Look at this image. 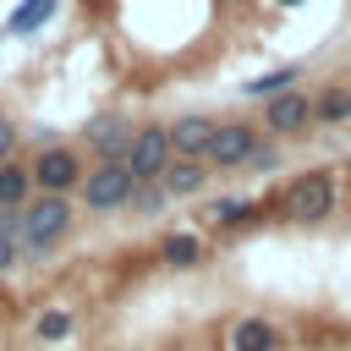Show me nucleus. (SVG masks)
Here are the masks:
<instances>
[{
  "instance_id": "nucleus-23",
  "label": "nucleus",
  "mask_w": 351,
  "mask_h": 351,
  "mask_svg": "<svg viewBox=\"0 0 351 351\" xmlns=\"http://www.w3.org/2000/svg\"><path fill=\"white\" fill-rule=\"evenodd\" d=\"M274 5H285V11H296V5H307V0H274Z\"/></svg>"
},
{
  "instance_id": "nucleus-4",
  "label": "nucleus",
  "mask_w": 351,
  "mask_h": 351,
  "mask_svg": "<svg viewBox=\"0 0 351 351\" xmlns=\"http://www.w3.org/2000/svg\"><path fill=\"white\" fill-rule=\"evenodd\" d=\"M27 170H33V186H38V192H55V197H71V192L82 186V176H88V165H82V148H71V143H55V137L33 148Z\"/></svg>"
},
{
  "instance_id": "nucleus-3",
  "label": "nucleus",
  "mask_w": 351,
  "mask_h": 351,
  "mask_svg": "<svg viewBox=\"0 0 351 351\" xmlns=\"http://www.w3.org/2000/svg\"><path fill=\"white\" fill-rule=\"evenodd\" d=\"M132 170L121 165V159H93L88 165V176H82V186L71 192L77 197V208L82 214H121L126 208V197H132Z\"/></svg>"
},
{
  "instance_id": "nucleus-22",
  "label": "nucleus",
  "mask_w": 351,
  "mask_h": 351,
  "mask_svg": "<svg viewBox=\"0 0 351 351\" xmlns=\"http://www.w3.org/2000/svg\"><path fill=\"white\" fill-rule=\"evenodd\" d=\"M16 143H22V126H16L11 115H0V165L16 159Z\"/></svg>"
},
{
  "instance_id": "nucleus-10",
  "label": "nucleus",
  "mask_w": 351,
  "mask_h": 351,
  "mask_svg": "<svg viewBox=\"0 0 351 351\" xmlns=\"http://www.w3.org/2000/svg\"><path fill=\"white\" fill-rule=\"evenodd\" d=\"M280 346H285V335H280V324L263 318V313H241V318H230V329H225V351H280Z\"/></svg>"
},
{
  "instance_id": "nucleus-6",
  "label": "nucleus",
  "mask_w": 351,
  "mask_h": 351,
  "mask_svg": "<svg viewBox=\"0 0 351 351\" xmlns=\"http://www.w3.org/2000/svg\"><path fill=\"white\" fill-rule=\"evenodd\" d=\"M121 165L132 170V181H159V170L170 165V121H137Z\"/></svg>"
},
{
  "instance_id": "nucleus-13",
  "label": "nucleus",
  "mask_w": 351,
  "mask_h": 351,
  "mask_svg": "<svg viewBox=\"0 0 351 351\" xmlns=\"http://www.w3.org/2000/svg\"><path fill=\"white\" fill-rule=\"evenodd\" d=\"M203 252H208V247H203V236H197V230H170V236H159V247H154V258H159L165 269H181V274H186V269H197V263H203Z\"/></svg>"
},
{
  "instance_id": "nucleus-16",
  "label": "nucleus",
  "mask_w": 351,
  "mask_h": 351,
  "mask_svg": "<svg viewBox=\"0 0 351 351\" xmlns=\"http://www.w3.org/2000/svg\"><path fill=\"white\" fill-rule=\"evenodd\" d=\"M33 192H38V186H33L27 159H5V165H0V208H22Z\"/></svg>"
},
{
  "instance_id": "nucleus-2",
  "label": "nucleus",
  "mask_w": 351,
  "mask_h": 351,
  "mask_svg": "<svg viewBox=\"0 0 351 351\" xmlns=\"http://www.w3.org/2000/svg\"><path fill=\"white\" fill-rule=\"evenodd\" d=\"M280 219L285 225H324L335 208H340V176L335 170H302V176H291L285 186H280Z\"/></svg>"
},
{
  "instance_id": "nucleus-8",
  "label": "nucleus",
  "mask_w": 351,
  "mask_h": 351,
  "mask_svg": "<svg viewBox=\"0 0 351 351\" xmlns=\"http://www.w3.org/2000/svg\"><path fill=\"white\" fill-rule=\"evenodd\" d=\"M132 115H121V110H104V115H93L88 126H82V143H88V154L93 159H126V148H132Z\"/></svg>"
},
{
  "instance_id": "nucleus-17",
  "label": "nucleus",
  "mask_w": 351,
  "mask_h": 351,
  "mask_svg": "<svg viewBox=\"0 0 351 351\" xmlns=\"http://www.w3.org/2000/svg\"><path fill=\"white\" fill-rule=\"evenodd\" d=\"M296 82H302V66H274V71L247 77V82H241V93L263 104V99H274V93H285V88H296Z\"/></svg>"
},
{
  "instance_id": "nucleus-7",
  "label": "nucleus",
  "mask_w": 351,
  "mask_h": 351,
  "mask_svg": "<svg viewBox=\"0 0 351 351\" xmlns=\"http://www.w3.org/2000/svg\"><path fill=\"white\" fill-rule=\"evenodd\" d=\"M258 137H263V126L258 121H219L214 126V143H208V170L214 176H225V170H241L247 165V154L258 148Z\"/></svg>"
},
{
  "instance_id": "nucleus-21",
  "label": "nucleus",
  "mask_w": 351,
  "mask_h": 351,
  "mask_svg": "<svg viewBox=\"0 0 351 351\" xmlns=\"http://www.w3.org/2000/svg\"><path fill=\"white\" fill-rule=\"evenodd\" d=\"M280 165H285V154H280V143H274V137H258V148L247 154V165H241V170H247V176H274Z\"/></svg>"
},
{
  "instance_id": "nucleus-20",
  "label": "nucleus",
  "mask_w": 351,
  "mask_h": 351,
  "mask_svg": "<svg viewBox=\"0 0 351 351\" xmlns=\"http://www.w3.org/2000/svg\"><path fill=\"white\" fill-rule=\"evenodd\" d=\"M165 203H170V192H165V186H159V181H137V186H132V197H126V208H121V214H132V219H154V214H159V208H165Z\"/></svg>"
},
{
  "instance_id": "nucleus-19",
  "label": "nucleus",
  "mask_w": 351,
  "mask_h": 351,
  "mask_svg": "<svg viewBox=\"0 0 351 351\" xmlns=\"http://www.w3.org/2000/svg\"><path fill=\"white\" fill-rule=\"evenodd\" d=\"M16 230H22V208H0V274L22 269V241H16Z\"/></svg>"
},
{
  "instance_id": "nucleus-12",
  "label": "nucleus",
  "mask_w": 351,
  "mask_h": 351,
  "mask_svg": "<svg viewBox=\"0 0 351 351\" xmlns=\"http://www.w3.org/2000/svg\"><path fill=\"white\" fill-rule=\"evenodd\" d=\"M313 126H351V77H329L313 88Z\"/></svg>"
},
{
  "instance_id": "nucleus-5",
  "label": "nucleus",
  "mask_w": 351,
  "mask_h": 351,
  "mask_svg": "<svg viewBox=\"0 0 351 351\" xmlns=\"http://www.w3.org/2000/svg\"><path fill=\"white\" fill-rule=\"evenodd\" d=\"M263 137L274 143H296V137H313V88H285L274 99H263Z\"/></svg>"
},
{
  "instance_id": "nucleus-9",
  "label": "nucleus",
  "mask_w": 351,
  "mask_h": 351,
  "mask_svg": "<svg viewBox=\"0 0 351 351\" xmlns=\"http://www.w3.org/2000/svg\"><path fill=\"white\" fill-rule=\"evenodd\" d=\"M208 181H214L208 159H176V154H170V165L159 170V186L170 192V203H192V197H203Z\"/></svg>"
},
{
  "instance_id": "nucleus-1",
  "label": "nucleus",
  "mask_w": 351,
  "mask_h": 351,
  "mask_svg": "<svg viewBox=\"0 0 351 351\" xmlns=\"http://www.w3.org/2000/svg\"><path fill=\"white\" fill-rule=\"evenodd\" d=\"M77 197H55V192H33L27 203H22V230H16V241H22V263H49L55 258V247L77 230Z\"/></svg>"
},
{
  "instance_id": "nucleus-24",
  "label": "nucleus",
  "mask_w": 351,
  "mask_h": 351,
  "mask_svg": "<svg viewBox=\"0 0 351 351\" xmlns=\"http://www.w3.org/2000/svg\"><path fill=\"white\" fill-rule=\"evenodd\" d=\"M346 77H351V60H346Z\"/></svg>"
},
{
  "instance_id": "nucleus-11",
  "label": "nucleus",
  "mask_w": 351,
  "mask_h": 351,
  "mask_svg": "<svg viewBox=\"0 0 351 351\" xmlns=\"http://www.w3.org/2000/svg\"><path fill=\"white\" fill-rule=\"evenodd\" d=\"M214 115H203V110H186V115H176L170 121V154L176 159H203L208 154V143H214Z\"/></svg>"
},
{
  "instance_id": "nucleus-14",
  "label": "nucleus",
  "mask_w": 351,
  "mask_h": 351,
  "mask_svg": "<svg viewBox=\"0 0 351 351\" xmlns=\"http://www.w3.org/2000/svg\"><path fill=\"white\" fill-rule=\"evenodd\" d=\"M203 219H208L214 230H241V225L263 219V208H258L252 197H208V203H203Z\"/></svg>"
},
{
  "instance_id": "nucleus-18",
  "label": "nucleus",
  "mask_w": 351,
  "mask_h": 351,
  "mask_svg": "<svg viewBox=\"0 0 351 351\" xmlns=\"http://www.w3.org/2000/svg\"><path fill=\"white\" fill-rule=\"evenodd\" d=\"M33 335H38L44 346H60V340L77 335V313H71V307H44L38 324H33Z\"/></svg>"
},
{
  "instance_id": "nucleus-15",
  "label": "nucleus",
  "mask_w": 351,
  "mask_h": 351,
  "mask_svg": "<svg viewBox=\"0 0 351 351\" xmlns=\"http://www.w3.org/2000/svg\"><path fill=\"white\" fill-rule=\"evenodd\" d=\"M55 11H60V0H22V5L5 16L0 33H5V38H33L44 22H55Z\"/></svg>"
}]
</instances>
